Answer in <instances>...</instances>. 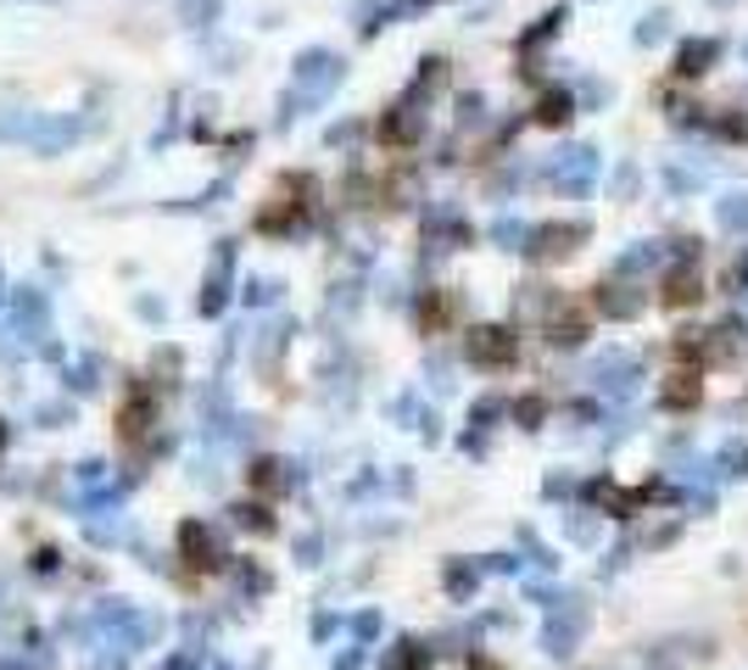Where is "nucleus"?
I'll use <instances>...</instances> for the list:
<instances>
[{
	"mask_svg": "<svg viewBox=\"0 0 748 670\" xmlns=\"http://www.w3.org/2000/svg\"><path fill=\"white\" fill-rule=\"evenodd\" d=\"M631 380H637V364H631V358H604V364L593 369V386H604V391H631Z\"/></svg>",
	"mask_w": 748,
	"mask_h": 670,
	"instance_id": "obj_10",
	"label": "nucleus"
},
{
	"mask_svg": "<svg viewBox=\"0 0 748 670\" xmlns=\"http://www.w3.org/2000/svg\"><path fill=\"white\" fill-rule=\"evenodd\" d=\"M642 302H648V296H642V285H620V280H615V285H604V291H593V307H598L604 318H637V313H642Z\"/></svg>",
	"mask_w": 748,
	"mask_h": 670,
	"instance_id": "obj_5",
	"label": "nucleus"
},
{
	"mask_svg": "<svg viewBox=\"0 0 748 670\" xmlns=\"http://www.w3.org/2000/svg\"><path fill=\"white\" fill-rule=\"evenodd\" d=\"M525 235H531L525 218H497V224H491V240L503 246V251H525Z\"/></svg>",
	"mask_w": 748,
	"mask_h": 670,
	"instance_id": "obj_12",
	"label": "nucleus"
},
{
	"mask_svg": "<svg viewBox=\"0 0 748 670\" xmlns=\"http://www.w3.org/2000/svg\"><path fill=\"white\" fill-rule=\"evenodd\" d=\"M659 263H664V240H631V251H620V258H615V280L659 269Z\"/></svg>",
	"mask_w": 748,
	"mask_h": 670,
	"instance_id": "obj_8",
	"label": "nucleus"
},
{
	"mask_svg": "<svg viewBox=\"0 0 748 670\" xmlns=\"http://www.w3.org/2000/svg\"><path fill=\"white\" fill-rule=\"evenodd\" d=\"M715 134H726V140H748V112H731V118H715Z\"/></svg>",
	"mask_w": 748,
	"mask_h": 670,
	"instance_id": "obj_20",
	"label": "nucleus"
},
{
	"mask_svg": "<svg viewBox=\"0 0 748 670\" xmlns=\"http://www.w3.org/2000/svg\"><path fill=\"white\" fill-rule=\"evenodd\" d=\"M464 358L475 369H509L514 364V329L509 324H475L464 335Z\"/></svg>",
	"mask_w": 748,
	"mask_h": 670,
	"instance_id": "obj_2",
	"label": "nucleus"
},
{
	"mask_svg": "<svg viewBox=\"0 0 748 670\" xmlns=\"http://www.w3.org/2000/svg\"><path fill=\"white\" fill-rule=\"evenodd\" d=\"M664 296H671L676 307H682V302H698V274H693V269H687V274H671V291H664Z\"/></svg>",
	"mask_w": 748,
	"mask_h": 670,
	"instance_id": "obj_18",
	"label": "nucleus"
},
{
	"mask_svg": "<svg viewBox=\"0 0 748 670\" xmlns=\"http://www.w3.org/2000/svg\"><path fill=\"white\" fill-rule=\"evenodd\" d=\"M664 185H671L676 196H682V191H698V185H704V168H664Z\"/></svg>",
	"mask_w": 748,
	"mask_h": 670,
	"instance_id": "obj_17",
	"label": "nucleus"
},
{
	"mask_svg": "<svg viewBox=\"0 0 748 670\" xmlns=\"http://www.w3.org/2000/svg\"><path fill=\"white\" fill-rule=\"evenodd\" d=\"M664 34H671V12H648V18L637 23V34H631V40H637V45H659Z\"/></svg>",
	"mask_w": 748,
	"mask_h": 670,
	"instance_id": "obj_15",
	"label": "nucleus"
},
{
	"mask_svg": "<svg viewBox=\"0 0 748 670\" xmlns=\"http://www.w3.org/2000/svg\"><path fill=\"white\" fill-rule=\"evenodd\" d=\"M748 353V324L742 318H720L715 329H709V358L715 364H737Z\"/></svg>",
	"mask_w": 748,
	"mask_h": 670,
	"instance_id": "obj_6",
	"label": "nucleus"
},
{
	"mask_svg": "<svg viewBox=\"0 0 748 670\" xmlns=\"http://www.w3.org/2000/svg\"><path fill=\"white\" fill-rule=\"evenodd\" d=\"M542 174H548L553 191L587 196V191L598 185V174H604V151H598V145H564V151H553V162L542 168Z\"/></svg>",
	"mask_w": 748,
	"mask_h": 670,
	"instance_id": "obj_1",
	"label": "nucleus"
},
{
	"mask_svg": "<svg viewBox=\"0 0 748 670\" xmlns=\"http://www.w3.org/2000/svg\"><path fill=\"white\" fill-rule=\"evenodd\" d=\"M542 413H548L542 397H520V402H514V419H520L525 431H542Z\"/></svg>",
	"mask_w": 748,
	"mask_h": 670,
	"instance_id": "obj_19",
	"label": "nucleus"
},
{
	"mask_svg": "<svg viewBox=\"0 0 748 670\" xmlns=\"http://www.w3.org/2000/svg\"><path fill=\"white\" fill-rule=\"evenodd\" d=\"M715 229H720V235H748V191H720V202H715Z\"/></svg>",
	"mask_w": 748,
	"mask_h": 670,
	"instance_id": "obj_9",
	"label": "nucleus"
},
{
	"mask_svg": "<svg viewBox=\"0 0 748 670\" xmlns=\"http://www.w3.org/2000/svg\"><path fill=\"white\" fill-rule=\"evenodd\" d=\"M575 118V101H570V90H548L542 101H536V123H570Z\"/></svg>",
	"mask_w": 748,
	"mask_h": 670,
	"instance_id": "obj_11",
	"label": "nucleus"
},
{
	"mask_svg": "<svg viewBox=\"0 0 748 670\" xmlns=\"http://www.w3.org/2000/svg\"><path fill=\"white\" fill-rule=\"evenodd\" d=\"M698 391H704V386H698V375H676V386L664 391V402H671V408H682V402H687V408H693V402H698Z\"/></svg>",
	"mask_w": 748,
	"mask_h": 670,
	"instance_id": "obj_16",
	"label": "nucleus"
},
{
	"mask_svg": "<svg viewBox=\"0 0 748 670\" xmlns=\"http://www.w3.org/2000/svg\"><path fill=\"white\" fill-rule=\"evenodd\" d=\"M715 464H720V475L748 480V442H742V436H737V442H726V447L715 453Z\"/></svg>",
	"mask_w": 748,
	"mask_h": 670,
	"instance_id": "obj_14",
	"label": "nucleus"
},
{
	"mask_svg": "<svg viewBox=\"0 0 748 670\" xmlns=\"http://www.w3.org/2000/svg\"><path fill=\"white\" fill-rule=\"evenodd\" d=\"M564 18H570V7H553V12H542V18H536V29L520 40V51H531V45H542V40H559Z\"/></svg>",
	"mask_w": 748,
	"mask_h": 670,
	"instance_id": "obj_13",
	"label": "nucleus"
},
{
	"mask_svg": "<svg viewBox=\"0 0 748 670\" xmlns=\"http://www.w3.org/2000/svg\"><path fill=\"white\" fill-rule=\"evenodd\" d=\"M587 235H593L587 224H536L525 235V251H531V258H564V251H575Z\"/></svg>",
	"mask_w": 748,
	"mask_h": 670,
	"instance_id": "obj_3",
	"label": "nucleus"
},
{
	"mask_svg": "<svg viewBox=\"0 0 748 670\" xmlns=\"http://www.w3.org/2000/svg\"><path fill=\"white\" fill-rule=\"evenodd\" d=\"M491 570H497V575H520V559H514V553H491Z\"/></svg>",
	"mask_w": 748,
	"mask_h": 670,
	"instance_id": "obj_22",
	"label": "nucleus"
},
{
	"mask_svg": "<svg viewBox=\"0 0 748 670\" xmlns=\"http://www.w3.org/2000/svg\"><path fill=\"white\" fill-rule=\"evenodd\" d=\"M475 581H480V575H475V570H458V564H453V570H447V586H453V593H464V598H469V593H475Z\"/></svg>",
	"mask_w": 748,
	"mask_h": 670,
	"instance_id": "obj_21",
	"label": "nucleus"
},
{
	"mask_svg": "<svg viewBox=\"0 0 748 670\" xmlns=\"http://www.w3.org/2000/svg\"><path fill=\"white\" fill-rule=\"evenodd\" d=\"M581 637H587V615L564 604V609H553V620L542 626V653H553V659H570Z\"/></svg>",
	"mask_w": 748,
	"mask_h": 670,
	"instance_id": "obj_4",
	"label": "nucleus"
},
{
	"mask_svg": "<svg viewBox=\"0 0 748 670\" xmlns=\"http://www.w3.org/2000/svg\"><path fill=\"white\" fill-rule=\"evenodd\" d=\"M720 51H726L720 40H687V45L676 51V73H682V78H698V73H709V67L720 62Z\"/></svg>",
	"mask_w": 748,
	"mask_h": 670,
	"instance_id": "obj_7",
	"label": "nucleus"
}]
</instances>
